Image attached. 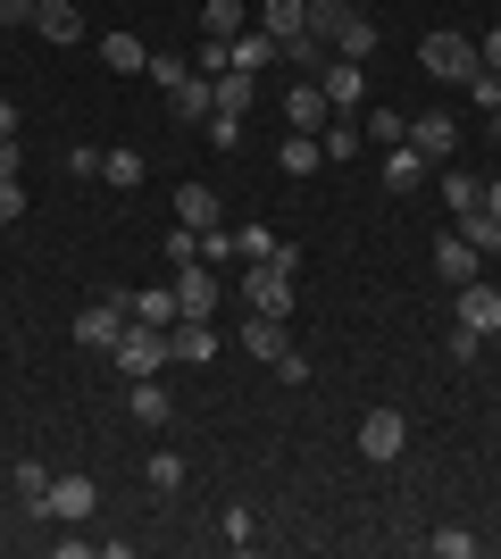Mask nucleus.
Listing matches in <instances>:
<instances>
[{"mask_svg":"<svg viewBox=\"0 0 501 559\" xmlns=\"http://www.w3.org/2000/svg\"><path fill=\"white\" fill-rule=\"evenodd\" d=\"M293 267H301L293 242H276V259H260V267H242V309L251 318H293Z\"/></svg>","mask_w":501,"mask_h":559,"instance_id":"f257e3e1","label":"nucleus"},{"mask_svg":"<svg viewBox=\"0 0 501 559\" xmlns=\"http://www.w3.org/2000/svg\"><path fill=\"white\" fill-rule=\"evenodd\" d=\"M109 359H118V376H126V384H134V376H167V368H176L167 334H159V326H134V318H126V334L109 343Z\"/></svg>","mask_w":501,"mask_h":559,"instance_id":"f03ea898","label":"nucleus"},{"mask_svg":"<svg viewBox=\"0 0 501 559\" xmlns=\"http://www.w3.org/2000/svg\"><path fill=\"white\" fill-rule=\"evenodd\" d=\"M418 68H427L434 84H468L485 59H477V43H468V34H443V25H434V34H418Z\"/></svg>","mask_w":501,"mask_h":559,"instance_id":"7ed1b4c3","label":"nucleus"},{"mask_svg":"<svg viewBox=\"0 0 501 559\" xmlns=\"http://www.w3.org/2000/svg\"><path fill=\"white\" fill-rule=\"evenodd\" d=\"M167 284H176V318H217V301H226V284H217L210 259H184Z\"/></svg>","mask_w":501,"mask_h":559,"instance_id":"20e7f679","label":"nucleus"},{"mask_svg":"<svg viewBox=\"0 0 501 559\" xmlns=\"http://www.w3.org/2000/svg\"><path fill=\"white\" fill-rule=\"evenodd\" d=\"M409 451V418L402 409H393V401H384V409H368V418H359V460H377V467H393Z\"/></svg>","mask_w":501,"mask_h":559,"instance_id":"39448f33","label":"nucleus"},{"mask_svg":"<svg viewBox=\"0 0 501 559\" xmlns=\"http://www.w3.org/2000/svg\"><path fill=\"white\" fill-rule=\"evenodd\" d=\"M409 151H418V159L427 167H452L460 159V126H452V109H427V117H409Z\"/></svg>","mask_w":501,"mask_h":559,"instance_id":"423d86ee","label":"nucleus"},{"mask_svg":"<svg viewBox=\"0 0 501 559\" xmlns=\"http://www.w3.org/2000/svg\"><path fill=\"white\" fill-rule=\"evenodd\" d=\"M318 93H326L334 117H359L368 109V68H359V59H326V68H318Z\"/></svg>","mask_w":501,"mask_h":559,"instance_id":"0eeeda50","label":"nucleus"},{"mask_svg":"<svg viewBox=\"0 0 501 559\" xmlns=\"http://www.w3.org/2000/svg\"><path fill=\"white\" fill-rule=\"evenodd\" d=\"M75 343H84V350H109V343H118V334H126V301H118V293H100V301H84V309H75Z\"/></svg>","mask_w":501,"mask_h":559,"instance_id":"6e6552de","label":"nucleus"},{"mask_svg":"<svg viewBox=\"0 0 501 559\" xmlns=\"http://www.w3.org/2000/svg\"><path fill=\"white\" fill-rule=\"evenodd\" d=\"M452 326H468V334H501V284H460L452 293Z\"/></svg>","mask_w":501,"mask_h":559,"instance_id":"1a4fd4ad","label":"nucleus"},{"mask_svg":"<svg viewBox=\"0 0 501 559\" xmlns=\"http://www.w3.org/2000/svg\"><path fill=\"white\" fill-rule=\"evenodd\" d=\"M93 510H100V485H93V476H75V467H68V476H50V510H43V518H59V526H84Z\"/></svg>","mask_w":501,"mask_h":559,"instance_id":"9d476101","label":"nucleus"},{"mask_svg":"<svg viewBox=\"0 0 501 559\" xmlns=\"http://www.w3.org/2000/svg\"><path fill=\"white\" fill-rule=\"evenodd\" d=\"M217 343H226V334H217V318H176V326H167V350H176L184 368H210Z\"/></svg>","mask_w":501,"mask_h":559,"instance_id":"9b49d317","label":"nucleus"},{"mask_svg":"<svg viewBox=\"0 0 501 559\" xmlns=\"http://www.w3.org/2000/svg\"><path fill=\"white\" fill-rule=\"evenodd\" d=\"M226 68H242V75H260V68H285V43H276L267 25H242L235 43H226Z\"/></svg>","mask_w":501,"mask_h":559,"instance_id":"f8f14e48","label":"nucleus"},{"mask_svg":"<svg viewBox=\"0 0 501 559\" xmlns=\"http://www.w3.org/2000/svg\"><path fill=\"white\" fill-rule=\"evenodd\" d=\"M326 93H318V75H301V84H293V93H285V126H293V134H318V126H326Z\"/></svg>","mask_w":501,"mask_h":559,"instance_id":"ddd939ff","label":"nucleus"},{"mask_svg":"<svg viewBox=\"0 0 501 559\" xmlns=\"http://www.w3.org/2000/svg\"><path fill=\"white\" fill-rule=\"evenodd\" d=\"M242 350H251V359H267V368H276V359H285V350H293L285 318H251V309H242Z\"/></svg>","mask_w":501,"mask_h":559,"instance_id":"4468645a","label":"nucleus"},{"mask_svg":"<svg viewBox=\"0 0 501 559\" xmlns=\"http://www.w3.org/2000/svg\"><path fill=\"white\" fill-rule=\"evenodd\" d=\"M452 234H460V242H468L477 259H501V217L485 210V201H477V210H460V217H452Z\"/></svg>","mask_w":501,"mask_h":559,"instance_id":"2eb2a0df","label":"nucleus"},{"mask_svg":"<svg viewBox=\"0 0 501 559\" xmlns=\"http://www.w3.org/2000/svg\"><path fill=\"white\" fill-rule=\"evenodd\" d=\"M126 409L143 426H167L176 418V393H167V376H134V393H126Z\"/></svg>","mask_w":501,"mask_h":559,"instance_id":"dca6fc26","label":"nucleus"},{"mask_svg":"<svg viewBox=\"0 0 501 559\" xmlns=\"http://www.w3.org/2000/svg\"><path fill=\"white\" fill-rule=\"evenodd\" d=\"M9 492H17L25 518H43V510H50V467H43V460H17V467H9Z\"/></svg>","mask_w":501,"mask_h":559,"instance_id":"f3484780","label":"nucleus"},{"mask_svg":"<svg viewBox=\"0 0 501 559\" xmlns=\"http://www.w3.org/2000/svg\"><path fill=\"white\" fill-rule=\"evenodd\" d=\"M34 34H43V43H84V9H75V0H43V9H34Z\"/></svg>","mask_w":501,"mask_h":559,"instance_id":"a211bd4d","label":"nucleus"},{"mask_svg":"<svg viewBox=\"0 0 501 559\" xmlns=\"http://www.w3.org/2000/svg\"><path fill=\"white\" fill-rule=\"evenodd\" d=\"M143 176H151V159L134 151V142H118V151H100V185H109V192H134Z\"/></svg>","mask_w":501,"mask_h":559,"instance_id":"6ab92c4d","label":"nucleus"},{"mask_svg":"<svg viewBox=\"0 0 501 559\" xmlns=\"http://www.w3.org/2000/svg\"><path fill=\"white\" fill-rule=\"evenodd\" d=\"M126 318H134V326H176V284H151V293H126Z\"/></svg>","mask_w":501,"mask_h":559,"instance_id":"aec40b11","label":"nucleus"},{"mask_svg":"<svg viewBox=\"0 0 501 559\" xmlns=\"http://www.w3.org/2000/svg\"><path fill=\"white\" fill-rule=\"evenodd\" d=\"M434 267H443V284H452V293H460V284H477V276H485V259L468 251L460 234H443V242H434Z\"/></svg>","mask_w":501,"mask_h":559,"instance_id":"412c9836","label":"nucleus"},{"mask_svg":"<svg viewBox=\"0 0 501 559\" xmlns=\"http://www.w3.org/2000/svg\"><path fill=\"white\" fill-rule=\"evenodd\" d=\"M176 226H192V234L226 226V217H217V192L210 185H176Z\"/></svg>","mask_w":501,"mask_h":559,"instance_id":"4be33fe9","label":"nucleus"},{"mask_svg":"<svg viewBox=\"0 0 501 559\" xmlns=\"http://www.w3.org/2000/svg\"><path fill=\"white\" fill-rule=\"evenodd\" d=\"M427 176H434V167L418 159L409 142H393V151H384V192H418V185H427Z\"/></svg>","mask_w":501,"mask_h":559,"instance_id":"5701e85b","label":"nucleus"},{"mask_svg":"<svg viewBox=\"0 0 501 559\" xmlns=\"http://www.w3.org/2000/svg\"><path fill=\"white\" fill-rule=\"evenodd\" d=\"M359 134L377 142V151H393V142H402V134H409V117H402V109H393V100H368V109H359Z\"/></svg>","mask_w":501,"mask_h":559,"instance_id":"b1692460","label":"nucleus"},{"mask_svg":"<svg viewBox=\"0 0 501 559\" xmlns=\"http://www.w3.org/2000/svg\"><path fill=\"white\" fill-rule=\"evenodd\" d=\"M210 100H217V109H235V117H251V100H260V75H242V68L210 75Z\"/></svg>","mask_w":501,"mask_h":559,"instance_id":"393cba45","label":"nucleus"},{"mask_svg":"<svg viewBox=\"0 0 501 559\" xmlns=\"http://www.w3.org/2000/svg\"><path fill=\"white\" fill-rule=\"evenodd\" d=\"M260 25L276 43H293V34H310V0H260Z\"/></svg>","mask_w":501,"mask_h":559,"instance_id":"a878e982","label":"nucleus"},{"mask_svg":"<svg viewBox=\"0 0 501 559\" xmlns=\"http://www.w3.org/2000/svg\"><path fill=\"white\" fill-rule=\"evenodd\" d=\"M167 109H176V126H201V117L217 109V100H210V75H184V84L167 93Z\"/></svg>","mask_w":501,"mask_h":559,"instance_id":"bb28decb","label":"nucleus"},{"mask_svg":"<svg viewBox=\"0 0 501 559\" xmlns=\"http://www.w3.org/2000/svg\"><path fill=\"white\" fill-rule=\"evenodd\" d=\"M100 59H109L118 75H143L151 68V43H143V34H100Z\"/></svg>","mask_w":501,"mask_h":559,"instance_id":"cd10ccee","label":"nucleus"},{"mask_svg":"<svg viewBox=\"0 0 501 559\" xmlns=\"http://www.w3.org/2000/svg\"><path fill=\"white\" fill-rule=\"evenodd\" d=\"M318 142H326V159H359V151H368L359 117H326V126H318Z\"/></svg>","mask_w":501,"mask_h":559,"instance_id":"c85d7f7f","label":"nucleus"},{"mask_svg":"<svg viewBox=\"0 0 501 559\" xmlns=\"http://www.w3.org/2000/svg\"><path fill=\"white\" fill-rule=\"evenodd\" d=\"M143 485L159 492V501H167V492H184V451H151V460H143Z\"/></svg>","mask_w":501,"mask_h":559,"instance_id":"c756f323","label":"nucleus"},{"mask_svg":"<svg viewBox=\"0 0 501 559\" xmlns=\"http://www.w3.org/2000/svg\"><path fill=\"white\" fill-rule=\"evenodd\" d=\"M318 159H326V142H318V134H285V151H276L285 176H318Z\"/></svg>","mask_w":501,"mask_h":559,"instance_id":"7c9ffc66","label":"nucleus"},{"mask_svg":"<svg viewBox=\"0 0 501 559\" xmlns=\"http://www.w3.org/2000/svg\"><path fill=\"white\" fill-rule=\"evenodd\" d=\"M242 25H251V17H242V0H201V34H217V43H235Z\"/></svg>","mask_w":501,"mask_h":559,"instance_id":"2f4dec72","label":"nucleus"},{"mask_svg":"<svg viewBox=\"0 0 501 559\" xmlns=\"http://www.w3.org/2000/svg\"><path fill=\"white\" fill-rule=\"evenodd\" d=\"M434 176H443V201H452V217H460V210H477V201H485V185H477V176H468L460 159H452V167H434Z\"/></svg>","mask_w":501,"mask_h":559,"instance_id":"473e14b6","label":"nucleus"},{"mask_svg":"<svg viewBox=\"0 0 501 559\" xmlns=\"http://www.w3.org/2000/svg\"><path fill=\"white\" fill-rule=\"evenodd\" d=\"M235 259H242V267H260V259H276V234H267L260 217H242V226H235Z\"/></svg>","mask_w":501,"mask_h":559,"instance_id":"72a5a7b5","label":"nucleus"},{"mask_svg":"<svg viewBox=\"0 0 501 559\" xmlns=\"http://www.w3.org/2000/svg\"><path fill=\"white\" fill-rule=\"evenodd\" d=\"M201 142H210V151H235V142H242V117L235 109H210V117H201Z\"/></svg>","mask_w":501,"mask_h":559,"instance_id":"f704fd0d","label":"nucleus"},{"mask_svg":"<svg viewBox=\"0 0 501 559\" xmlns=\"http://www.w3.org/2000/svg\"><path fill=\"white\" fill-rule=\"evenodd\" d=\"M468 100H477V117H501V68H477V75H468Z\"/></svg>","mask_w":501,"mask_h":559,"instance_id":"c9c22d12","label":"nucleus"},{"mask_svg":"<svg viewBox=\"0 0 501 559\" xmlns=\"http://www.w3.org/2000/svg\"><path fill=\"white\" fill-rule=\"evenodd\" d=\"M151 84H159V93H176V84H184V75H192V59H176V50H151Z\"/></svg>","mask_w":501,"mask_h":559,"instance_id":"e433bc0d","label":"nucleus"},{"mask_svg":"<svg viewBox=\"0 0 501 559\" xmlns=\"http://www.w3.org/2000/svg\"><path fill=\"white\" fill-rule=\"evenodd\" d=\"M427 551L434 559H468V551H477V535H468V526H443V535H427Z\"/></svg>","mask_w":501,"mask_h":559,"instance_id":"4c0bfd02","label":"nucleus"},{"mask_svg":"<svg viewBox=\"0 0 501 559\" xmlns=\"http://www.w3.org/2000/svg\"><path fill=\"white\" fill-rule=\"evenodd\" d=\"M192 75H226V43H217V34L192 43Z\"/></svg>","mask_w":501,"mask_h":559,"instance_id":"58836bf2","label":"nucleus"},{"mask_svg":"<svg viewBox=\"0 0 501 559\" xmlns=\"http://www.w3.org/2000/svg\"><path fill=\"white\" fill-rule=\"evenodd\" d=\"M318 50H326V43H318V34H293V43H285V68H326Z\"/></svg>","mask_w":501,"mask_h":559,"instance_id":"ea45409f","label":"nucleus"},{"mask_svg":"<svg viewBox=\"0 0 501 559\" xmlns=\"http://www.w3.org/2000/svg\"><path fill=\"white\" fill-rule=\"evenodd\" d=\"M443 350H452V368H468V359H477V350H485V334H468V326H452V334H443Z\"/></svg>","mask_w":501,"mask_h":559,"instance_id":"a19ab883","label":"nucleus"},{"mask_svg":"<svg viewBox=\"0 0 501 559\" xmlns=\"http://www.w3.org/2000/svg\"><path fill=\"white\" fill-rule=\"evenodd\" d=\"M184 259H201V234L176 226V234H167V267H184Z\"/></svg>","mask_w":501,"mask_h":559,"instance_id":"79ce46f5","label":"nucleus"},{"mask_svg":"<svg viewBox=\"0 0 501 559\" xmlns=\"http://www.w3.org/2000/svg\"><path fill=\"white\" fill-rule=\"evenodd\" d=\"M17 217H25V185H17V176H0V226H17Z\"/></svg>","mask_w":501,"mask_h":559,"instance_id":"37998d69","label":"nucleus"},{"mask_svg":"<svg viewBox=\"0 0 501 559\" xmlns=\"http://www.w3.org/2000/svg\"><path fill=\"white\" fill-rule=\"evenodd\" d=\"M226 543H235V551H251V543H260V526H251V510H226Z\"/></svg>","mask_w":501,"mask_h":559,"instance_id":"c03bdc74","label":"nucleus"},{"mask_svg":"<svg viewBox=\"0 0 501 559\" xmlns=\"http://www.w3.org/2000/svg\"><path fill=\"white\" fill-rule=\"evenodd\" d=\"M477 59H485V68H501V25H493V34L477 43Z\"/></svg>","mask_w":501,"mask_h":559,"instance_id":"a18cd8bd","label":"nucleus"},{"mask_svg":"<svg viewBox=\"0 0 501 559\" xmlns=\"http://www.w3.org/2000/svg\"><path fill=\"white\" fill-rule=\"evenodd\" d=\"M0 142H17V100H0Z\"/></svg>","mask_w":501,"mask_h":559,"instance_id":"49530a36","label":"nucleus"},{"mask_svg":"<svg viewBox=\"0 0 501 559\" xmlns=\"http://www.w3.org/2000/svg\"><path fill=\"white\" fill-rule=\"evenodd\" d=\"M0 176H17V142H0Z\"/></svg>","mask_w":501,"mask_h":559,"instance_id":"de8ad7c7","label":"nucleus"},{"mask_svg":"<svg viewBox=\"0 0 501 559\" xmlns=\"http://www.w3.org/2000/svg\"><path fill=\"white\" fill-rule=\"evenodd\" d=\"M485 210H493V217H501V176H493V185H485Z\"/></svg>","mask_w":501,"mask_h":559,"instance_id":"09e8293b","label":"nucleus"},{"mask_svg":"<svg viewBox=\"0 0 501 559\" xmlns=\"http://www.w3.org/2000/svg\"><path fill=\"white\" fill-rule=\"evenodd\" d=\"M493 551H501V535H493Z\"/></svg>","mask_w":501,"mask_h":559,"instance_id":"8fccbe9b","label":"nucleus"}]
</instances>
